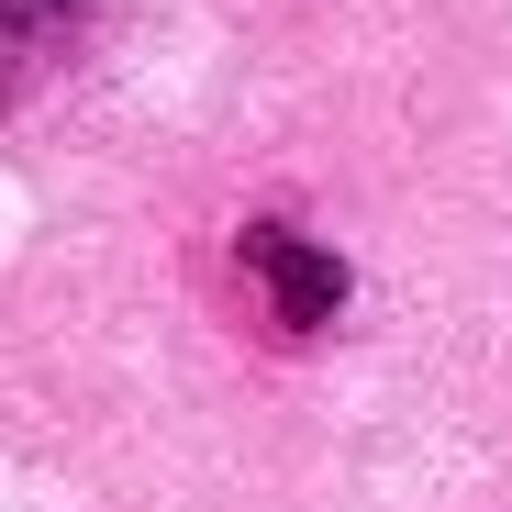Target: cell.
I'll return each mask as SVG.
<instances>
[{
	"label": "cell",
	"instance_id": "1",
	"mask_svg": "<svg viewBox=\"0 0 512 512\" xmlns=\"http://www.w3.org/2000/svg\"><path fill=\"white\" fill-rule=\"evenodd\" d=\"M245 268H256V290H268L279 323H334L346 312V256L290 234V223H245Z\"/></svg>",
	"mask_w": 512,
	"mask_h": 512
},
{
	"label": "cell",
	"instance_id": "2",
	"mask_svg": "<svg viewBox=\"0 0 512 512\" xmlns=\"http://www.w3.org/2000/svg\"><path fill=\"white\" fill-rule=\"evenodd\" d=\"M78 12V0H0V23H12V34H34V23H67Z\"/></svg>",
	"mask_w": 512,
	"mask_h": 512
}]
</instances>
